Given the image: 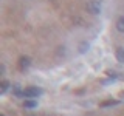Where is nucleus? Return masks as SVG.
<instances>
[{
  "instance_id": "1",
  "label": "nucleus",
  "mask_w": 124,
  "mask_h": 116,
  "mask_svg": "<svg viewBox=\"0 0 124 116\" xmlns=\"http://www.w3.org/2000/svg\"><path fill=\"white\" fill-rule=\"evenodd\" d=\"M85 9H87V13H90L93 15H98V14H101V3L96 2V0H90L85 5Z\"/></svg>"
},
{
  "instance_id": "2",
  "label": "nucleus",
  "mask_w": 124,
  "mask_h": 116,
  "mask_svg": "<svg viewBox=\"0 0 124 116\" xmlns=\"http://www.w3.org/2000/svg\"><path fill=\"white\" fill-rule=\"evenodd\" d=\"M40 94V90L37 87H26L23 90V98L25 99H33V98H37Z\"/></svg>"
},
{
  "instance_id": "3",
  "label": "nucleus",
  "mask_w": 124,
  "mask_h": 116,
  "mask_svg": "<svg viewBox=\"0 0 124 116\" xmlns=\"http://www.w3.org/2000/svg\"><path fill=\"white\" fill-rule=\"evenodd\" d=\"M31 65V59L28 56H22L20 59H19V67H20L22 70H25V68H28Z\"/></svg>"
},
{
  "instance_id": "4",
  "label": "nucleus",
  "mask_w": 124,
  "mask_h": 116,
  "mask_svg": "<svg viewBox=\"0 0 124 116\" xmlns=\"http://www.w3.org/2000/svg\"><path fill=\"white\" fill-rule=\"evenodd\" d=\"M116 59H118V62H121V64H124V48L123 46H119V48H116V53H115Z\"/></svg>"
},
{
  "instance_id": "5",
  "label": "nucleus",
  "mask_w": 124,
  "mask_h": 116,
  "mask_svg": "<svg viewBox=\"0 0 124 116\" xmlns=\"http://www.w3.org/2000/svg\"><path fill=\"white\" fill-rule=\"evenodd\" d=\"M116 29L119 31V33H124V15H121V17H118V20H116Z\"/></svg>"
},
{
  "instance_id": "6",
  "label": "nucleus",
  "mask_w": 124,
  "mask_h": 116,
  "mask_svg": "<svg viewBox=\"0 0 124 116\" xmlns=\"http://www.w3.org/2000/svg\"><path fill=\"white\" fill-rule=\"evenodd\" d=\"M88 48H90V45H88L87 42H81L79 46H78V50H79V53H81V54H85V53L88 51Z\"/></svg>"
},
{
  "instance_id": "7",
  "label": "nucleus",
  "mask_w": 124,
  "mask_h": 116,
  "mask_svg": "<svg viewBox=\"0 0 124 116\" xmlns=\"http://www.w3.org/2000/svg\"><path fill=\"white\" fill-rule=\"evenodd\" d=\"M23 107H25V108H34V107H37V102L34 99H25Z\"/></svg>"
},
{
  "instance_id": "8",
  "label": "nucleus",
  "mask_w": 124,
  "mask_h": 116,
  "mask_svg": "<svg viewBox=\"0 0 124 116\" xmlns=\"http://www.w3.org/2000/svg\"><path fill=\"white\" fill-rule=\"evenodd\" d=\"M8 88H9V82H8V80H2V84H0V93H5Z\"/></svg>"
},
{
  "instance_id": "9",
  "label": "nucleus",
  "mask_w": 124,
  "mask_h": 116,
  "mask_svg": "<svg viewBox=\"0 0 124 116\" xmlns=\"http://www.w3.org/2000/svg\"><path fill=\"white\" fill-rule=\"evenodd\" d=\"M13 90H14V94L16 96H23V91L20 90V85H14Z\"/></svg>"
},
{
  "instance_id": "10",
  "label": "nucleus",
  "mask_w": 124,
  "mask_h": 116,
  "mask_svg": "<svg viewBox=\"0 0 124 116\" xmlns=\"http://www.w3.org/2000/svg\"><path fill=\"white\" fill-rule=\"evenodd\" d=\"M116 104H118V101H107V102L101 104V107H110V105H116Z\"/></svg>"
},
{
  "instance_id": "11",
  "label": "nucleus",
  "mask_w": 124,
  "mask_h": 116,
  "mask_svg": "<svg viewBox=\"0 0 124 116\" xmlns=\"http://www.w3.org/2000/svg\"><path fill=\"white\" fill-rule=\"evenodd\" d=\"M0 116H5V115H3V113H2V115H0Z\"/></svg>"
}]
</instances>
